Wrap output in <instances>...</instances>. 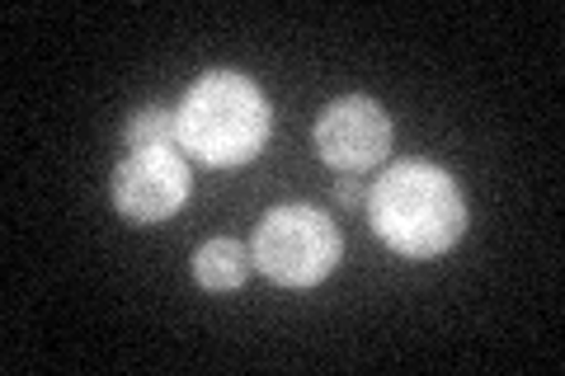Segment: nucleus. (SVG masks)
<instances>
[{
	"label": "nucleus",
	"mask_w": 565,
	"mask_h": 376,
	"mask_svg": "<svg viewBox=\"0 0 565 376\" xmlns=\"http://www.w3.org/2000/svg\"><path fill=\"white\" fill-rule=\"evenodd\" d=\"M109 189L122 222L156 226V222H170L189 203L193 174L180 151H128V160L114 170Z\"/></svg>",
	"instance_id": "obj_5"
},
{
	"label": "nucleus",
	"mask_w": 565,
	"mask_h": 376,
	"mask_svg": "<svg viewBox=\"0 0 565 376\" xmlns=\"http://www.w3.org/2000/svg\"><path fill=\"white\" fill-rule=\"evenodd\" d=\"M340 255H344L340 226L311 203L269 207L250 240L255 268L278 288H316V282L334 273Z\"/></svg>",
	"instance_id": "obj_3"
},
{
	"label": "nucleus",
	"mask_w": 565,
	"mask_h": 376,
	"mask_svg": "<svg viewBox=\"0 0 565 376\" xmlns=\"http://www.w3.org/2000/svg\"><path fill=\"white\" fill-rule=\"evenodd\" d=\"M250 268H255L250 249L232 236H217V240L193 249V278H199V288H207V292H236L241 282L250 278Z\"/></svg>",
	"instance_id": "obj_6"
},
{
	"label": "nucleus",
	"mask_w": 565,
	"mask_h": 376,
	"mask_svg": "<svg viewBox=\"0 0 565 376\" xmlns=\"http://www.w3.org/2000/svg\"><path fill=\"white\" fill-rule=\"evenodd\" d=\"M174 128H180V151H189L212 170H232V165H250L269 147L274 109L250 76L207 71L174 104Z\"/></svg>",
	"instance_id": "obj_2"
},
{
	"label": "nucleus",
	"mask_w": 565,
	"mask_h": 376,
	"mask_svg": "<svg viewBox=\"0 0 565 376\" xmlns=\"http://www.w3.org/2000/svg\"><path fill=\"white\" fill-rule=\"evenodd\" d=\"M359 198H363L359 179H353V174H340V179H334V203H340V207H359Z\"/></svg>",
	"instance_id": "obj_8"
},
{
	"label": "nucleus",
	"mask_w": 565,
	"mask_h": 376,
	"mask_svg": "<svg viewBox=\"0 0 565 376\" xmlns=\"http://www.w3.org/2000/svg\"><path fill=\"white\" fill-rule=\"evenodd\" d=\"M396 141L392 114L367 95H344L330 99L321 118H316V155L340 174H363L386 160Z\"/></svg>",
	"instance_id": "obj_4"
},
{
	"label": "nucleus",
	"mask_w": 565,
	"mask_h": 376,
	"mask_svg": "<svg viewBox=\"0 0 565 376\" xmlns=\"http://www.w3.org/2000/svg\"><path fill=\"white\" fill-rule=\"evenodd\" d=\"M367 222L401 259H438L462 240L467 203L457 179L434 160H396L367 189Z\"/></svg>",
	"instance_id": "obj_1"
},
{
	"label": "nucleus",
	"mask_w": 565,
	"mask_h": 376,
	"mask_svg": "<svg viewBox=\"0 0 565 376\" xmlns=\"http://www.w3.org/2000/svg\"><path fill=\"white\" fill-rule=\"evenodd\" d=\"M128 151H180V128H174V109L166 104H141L132 109L128 128H122Z\"/></svg>",
	"instance_id": "obj_7"
}]
</instances>
